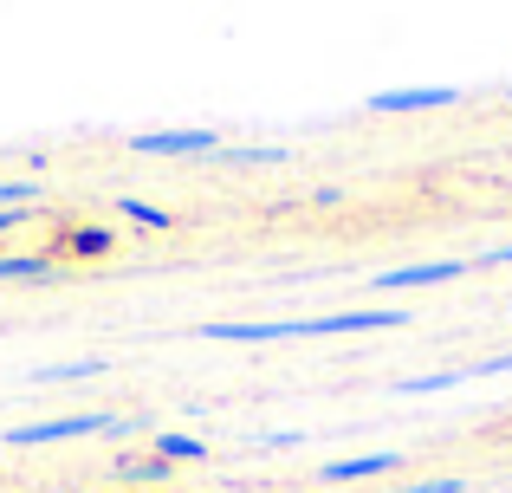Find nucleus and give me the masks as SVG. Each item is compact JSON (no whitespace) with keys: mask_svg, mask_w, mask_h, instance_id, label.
Returning <instances> with one entry per match:
<instances>
[{"mask_svg":"<svg viewBox=\"0 0 512 493\" xmlns=\"http://www.w3.org/2000/svg\"><path fill=\"white\" fill-rule=\"evenodd\" d=\"M85 435H130V422L111 416V409H85V416H52V422H13L0 442L7 448H52V442H85Z\"/></svg>","mask_w":512,"mask_h":493,"instance_id":"1","label":"nucleus"},{"mask_svg":"<svg viewBox=\"0 0 512 493\" xmlns=\"http://www.w3.org/2000/svg\"><path fill=\"white\" fill-rule=\"evenodd\" d=\"M415 325L409 305H350V312L325 318H292V338H357V331H402Z\"/></svg>","mask_w":512,"mask_h":493,"instance_id":"2","label":"nucleus"},{"mask_svg":"<svg viewBox=\"0 0 512 493\" xmlns=\"http://www.w3.org/2000/svg\"><path fill=\"white\" fill-rule=\"evenodd\" d=\"M195 338H208V344H286L292 318H208V325H195Z\"/></svg>","mask_w":512,"mask_h":493,"instance_id":"3","label":"nucleus"},{"mask_svg":"<svg viewBox=\"0 0 512 493\" xmlns=\"http://www.w3.org/2000/svg\"><path fill=\"white\" fill-rule=\"evenodd\" d=\"M124 150L130 156H214L221 150V130H143Z\"/></svg>","mask_w":512,"mask_h":493,"instance_id":"4","label":"nucleus"},{"mask_svg":"<svg viewBox=\"0 0 512 493\" xmlns=\"http://www.w3.org/2000/svg\"><path fill=\"white\" fill-rule=\"evenodd\" d=\"M474 266L467 260H422V266H383L370 279L376 292H422V286H448V279H467Z\"/></svg>","mask_w":512,"mask_h":493,"instance_id":"5","label":"nucleus"},{"mask_svg":"<svg viewBox=\"0 0 512 493\" xmlns=\"http://www.w3.org/2000/svg\"><path fill=\"white\" fill-rule=\"evenodd\" d=\"M448 104H461V91H454V85H402V91H370L363 111L402 117V111H448Z\"/></svg>","mask_w":512,"mask_h":493,"instance_id":"6","label":"nucleus"},{"mask_svg":"<svg viewBox=\"0 0 512 493\" xmlns=\"http://www.w3.org/2000/svg\"><path fill=\"white\" fill-rule=\"evenodd\" d=\"M396 468H402L396 448H370V455L325 461V468H318V487H350V481H370V474H396Z\"/></svg>","mask_w":512,"mask_h":493,"instance_id":"7","label":"nucleus"},{"mask_svg":"<svg viewBox=\"0 0 512 493\" xmlns=\"http://www.w3.org/2000/svg\"><path fill=\"white\" fill-rule=\"evenodd\" d=\"M52 253L59 260H104V253H117V228H59Z\"/></svg>","mask_w":512,"mask_h":493,"instance_id":"8","label":"nucleus"},{"mask_svg":"<svg viewBox=\"0 0 512 493\" xmlns=\"http://www.w3.org/2000/svg\"><path fill=\"white\" fill-rule=\"evenodd\" d=\"M52 273H65L59 253H0V286H39Z\"/></svg>","mask_w":512,"mask_h":493,"instance_id":"9","label":"nucleus"},{"mask_svg":"<svg viewBox=\"0 0 512 493\" xmlns=\"http://www.w3.org/2000/svg\"><path fill=\"white\" fill-rule=\"evenodd\" d=\"M208 163H221V169H273V163H292V150L286 143H221Z\"/></svg>","mask_w":512,"mask_h":493,"instance_id":"10","label":"nucleus"},{"mask_svg":"<svg viewBox=\"0 0 512 493\" xmlns=\"http://www.w3.org/2000/svg\"><path fill=\"white\" fill-rule=\"evenodd\" d=\"M150 455L169 461V468H201V461H208V442H195V435H182V429H156Z\"/></svg>","mask_w":512,"mask_h":493,"instance_id":"11","label":"nucleus"},{"mask_svg":"<svg viewBox=\"0 0 512 493\" xmlns=\"http://www.w3.org/2000/svg\"><path fill=\"white\" fill-rule=\"evenodd\" d=\"M111 215L137 221V228H150V234H169V228H175V215H169V208H156V202H137V195H117V202H111Z\"/></svg>","mask_w":512,"mask_h":493,"instance_id":"12","label":"nucleus"},{"mask_svg":"<svg viewBox=\"0 0 512 493\" xmlns=\"http://www.w3.org/2000/svg\"><path fill=\"white\" fill-rule=\"evenodd\" d=\"M467 377H474V364H461V370H428V377H402L396 396H435V390H454V383H467Z\"/></svg>","mask_w":512,"mask_h":493,"instance_id":"13","label":"nucleus"},{"mask_svg":"<svg viewBox=\"0 0 512 493\" xmlns=\"http://www.w3.org/2000/svg\"><path fill=\"white\" fill-rule=\"evenodd\" d=\"M104 357H85V364H46V370H33V383H91V377H104Z\"/></svg>","mask_w":512,"mask_h":493,"instance_id":"14","label":"nucleus"},{"mask_svg":"<svg viewBox=\"0 0 512 493\" xmlns=\"http://www.w3.org/2000/svg\"><path fill=\"white\" fill-rule=\"evenodd\" d=\"M169 474L175 468H169V461H156V455L150 461H117V481H130V487H169Z\"/></svg>","mask_w":512,"mask_h":493,"instance_id":"15","label":"nucleus"},{"mask_svg":"<svg viewBox=\"0 0 512 493\" xmlns=\"http://www.w3.org/2000/svg\"><path fill=\"white\" fill-rule=\"evenodd\" d=\"M39 202H46V189L33 176H0V208H39Z\"/></svg>","mask_w":512,"mask_h":493,"instance_id":"16","label":"nucleus"},{"mask_svg":"<svg viewBox=\"0 0 512 493\" xmlns=\"http://www.w3.org/2000/svg\"><path fill=\"white\" fill-rule=\"evenodd\" d=\"M396 493H467V481H461V474H435V481H409Z\"/></svg>","mask_w":512,"mask_h":493,"instance_id":"17","label":"nucleus"},{"mask_svg":"<svg viewBox=\"0 0 512 493\" xmlns=\"http://www.w3.org/2000/svg\"><path fill=\"white\" fill-rule=\"evenodd\" d=\"M467 266H512V241H506V247H487V253H474Z\"/></svg>","mask_w":512,"mask_h":493,"instance_id":"18","label":"nucleus"},{"mask_svg":"<svg viewBox=\"0 0 512 493\" xmlns=\"http://www.w3.org/2000/svg\"><path fill=\"white\" fill-rule=\"evenodd\" d=\"M26 221H33V208H7V215H0V234H20Z\"/></svg>","mask_w":512,"mask_h":493,"instance_id":"19","label":"nucleus"}]
</instances>
